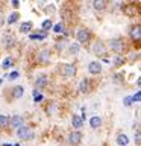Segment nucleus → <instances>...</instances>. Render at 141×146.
Masks as SVG:
<instances>
[{"label": "nucleus", "instance_id": "nucleus-1", "mask_svg": "<svg viewBox=\"0 0 141 146\" xmlns=\"http://www.w3.org/2000/svg\"><path fill=\"white\" fill-rule=\"evenodd\" d=\"M18 137H20L21 140H30V139H34V132H32V129L29 126H26V125H23L18 128Z\"/></svg>", "mask_w": 141, "mask_h": 146}, {"label": "nucleus", "instance_id": "nucleus-2", "mask_svg": "<svg viewBox=\"0 0 141 146\" xmlns=\"http://www.w3.org/2000/svg\"><path fill=\"white\" fill-rule=\"evenodd\" d=\"M76 38H77V44L79 43H86V41L90 40V31L85 29V27H82V29L77 31Z\"/></svg>", "mask_w": 141, "mask_h": 146}, {"label": "nucleus", "instance_id": "nucleus-3", "mask_svg": "<svg viewBox=\"0 0 141 146\" xmlns=\"http://www.w3.org/2000/svg\"><path fill=\"white\" fill-rule=\"evenodd\" d=\"M61 73L64 76H73L76 75V66L74 64H64V66L61 67Z\"/></svg>", "mask_w": 141, "mask_h": 146}, {"label": "nucleus", "instance_id": "nucleus-4", "mask_svg": "<svg viewBox=\"0 0 141 146\" xmlns=\"http://www.w3.org/2000/svg\"><path fill=\"white\" fill-rule=\"evenodd\" d=\"M80 140H82V134L79 131H73L70 135H68V143H70L71 146H76V145H79L80 143Z\"/></svg>", "mask_w": 141, "mask_h": 146}, {"label": "nucleus", "instance_id": "nucleus-5", "mask_svg": "<svg viewBox=\"0 0 141 146\" xmlns=\"http://www.w3.org/2000/svg\"><path fill=\"white\" fill-rule=\"evenodd\" d=\"M47 75H44V73H41V75H38V78L35 79V87L36 88H44V87H47Z\"/></svg>", "mask_w": 141, "mask_h": 146}, {"label": "nucleus", "instance_id": "nucleus-6", "mask_svg": "<svg viewBox=\"0 0 141 146\" xmlns=\"http://www.w3.org/2000/svg\"><path fill=\"white\" fill-rule=\"evenodd\" d=\"M123 47H125V43H123V40L121 38H114L111 41V49L114 50V52H121Z\"/></svg>", "mask_w": 141, "mask_h": 146}, {"label": "nucleus", "instance_id": "nucleus-7", "mask_svg": "<svg viewBox=\"0 0 141 146\" xmlns=\"http://www.w3.org/2000/svg\"><path fill=\"white\" fill-rule=\"evenodd\" d=\"M38 61H40L41 64H44V66L50 62V52H49L47 49H43V50L38 53Z\"/></svg>", "mask_w": 141, "mask_h": 146}, {"label": "nucleus", "instance_id": "nucleus-8", "mask_svg": "<svg viewBox=\"0 0 141 146\" xmlns=\"http://www.w3.org/2000/svg\"><path fill=\"white\" fill-rule=\"evenodd\" d=\"M88 70L91 75H99L100 72H102V66H100L99 61H91L90 66H88Z\"/></svg>", "mask_w": 141, "mask_h": 146}, {"label": "nucleus", "instance_id": "nucleus-9", "mask_svg": "<svg viewBox=\"0 0 141 146\" xmlns=\"http://www.w3.org/2000/svg\"><path fill=\"white\" fill-rule=\"evenodd\" d=\"M9 123H11V126L12 128H20V126H23V123H24V119H23L21 116H18V114H15V116H14L11 120H9Z\"/></svg>", "mask_w": 141, "mask_h": 146}, {"label": "nucleus", "instance_id": "nucleus-10", "mask_svg": "<svg viewBox=\"0 0 141 146\" xmlns=\"http://www.w3.org/2000/svg\"><path fill=\"white\" fill-rule=\"evenodd\" d=\"M130 38L140 41V38H141V27H140V25H135L130 29Z\"/></svg>", "mask_w": 141, "mask_h": 146}, {"label": "nucleus", "instance_id": "nucleus-11", "mask_svg": "<svg viewBox=\"0 0 141 146\" xmlns=\"http://www.w3.org/2000/svg\"><path fill=\"white\" fill-rule=\"evenodd\" d=\"M23 94H24V88H23L21 85L14 87V90H12V98H14V99H20Z\"/></svg>", "mask_w": 141, "mask_h": 146}, {"label": "nucleus", "instance_id": "nucleus-12", "mask_svg": "<svg viewBox=\"0 0 141 146\" xmlns=\"http://www.w3.org/2000/svg\"><path fill=\"white\" fill-rule=\"evenodd\" d=\"M71 125L74 129H79V128L84 125V120H82V117H79V116H73L71 117Z\"/></svg>", "mask_w": 141, "mask_h": 146}, {"label": "nucleus", "instance_id": "nucleus-13", "mask_svg": "<svg viewBox=\"0 0 141 146\" xmlns=\"http://www.w3.org/2000/svg\"><path fill=\"white\" fill-rule=\"evenodd\" d=\"M88 85H90V81L86 79V78H84V79L80 81V84H79V91L85 94L86 91H88Z\"/></svg>", "mask_w": 141, "mask_h": 146}, {"label": "nucleus", "instance_id": "nucleus-14", "mask_svg": "<svg viewBox=\"0 0 141 146\" xmlns=\"http://www.w3.org/2000/svg\"><path fill=\"white\" fill-rule=\"evenodd\" d=\"M93 8L96 11H103L105 8H106V3L103 2V0H94L93 2Z\"/></svg>", "mask_w": 141, "mask_h": 146}, {"label": "nucleus", "instance_id": "nucleus-15", "mask_svg": "<svg viewBox=\"0 0 141 146\" xmlns=\"http://www.w3.org/2000/svg\"><path fill=\"white\" fill-rule=\"evenodd\" d=\"M100 125H102V119L99 116H94V117L90 119V126L91 128H99Z\"/></svg>", "mask_w": 141, "mask_h": 146}, {"label": "nucleus", "instance_id": "nucleus-16", "mask_svg": "<svg viewBox=\"0 0 141 146\" xmlns=\"http://www.w3.org/2000/svg\"><path fill=\"white\" fill-rule=\"evenodd\" d=\"M93 50H94V53H96V55H100V53H103V50H105V46H103V43H102V41H97V43L94 44Z\"/></svg>", "mask_w": 141, "mask_h": 146}, {"label": "nucleus", "instance_id": "nucleus-17", "mask_svg": "<svg viewBox=\"0 0 141 146\" xmlns=\"http://www.w3.org/2000/svg\"><path fill=\"white\" fill-rule=\"evenodd\" d=\"M117 143L120 145V146H127V143H129V139H127L125 134H121V135L117 137Z\"/></svg>", "mask_w": 141, "mask_h": 146}, {"label": "nucleus", "instance_id": "nucleus-18", "mask_svg": "<svg viewBox=\"0 0 141 146\" xmlns=\"http://www.w3.org/2000/svg\"><path fill=\"white\" fill-rule=\"evenodd\" d=\"M45 35H47V34H45L44 31H41V32H38V34H32L29 38H30V40H35V41H36V40H44Z\"/></svg>", "mask_w": 141, "mask_h": 146}, {"label": "nucleus", "instance_id": "nucleus-19", "mask_svg": "<svg viewBox=\"0 0 141 146\" xmlns=\"http://www.w3.org/2000/svg\"><path fill=\"white\" fill-rule=\"evenodd\" d=\"M9 125V117L5 114H0V128H6Z\"/></svg>", "mask_w": 141, "mask_h": 146}, {"label": "nucleus", "instance_id": "nucleus-20", "mask_svg": "<svg viewBox=\"0 0 141 146\" xmlns=\"http://www.w3.org/2000/svg\"><path fill=\"white\" fill-rule=\"evenodd\" d=\"M14 64V59L11 58V56H8V58H5V61H3V64H2V68L3 70H6V68H9Z\"/></svg>", "mask_w": 141, "mask_h": 146}, {"label": "nucleus", "instance_id": "nucleus-21", "mask_svg": "<svg viewBox=\"0 0 141 146\" xmlns=\"http://www.w3.org/2000/svg\"><path fill=\"white\" fill-rule=\"evenodd\" d=\"M30 29H32V21H26L20 26V32H23V34H24V32H29Z\"/></svg>", "mask_w": 141, "mask_h": 146}, {"label": "nucleus", "instance_id": "nucleus-22", "mask_svg": "<svg viewBox=\"0 0 141 146\" xmlns=\"http://www.w3.org/2000/svg\"><path fill=\"white\" fill-rule=\"evenodd\" d=\"M123 62H125V59H123V58L120 56V55H117V56L114 58V66H115V67H120Z\"/></svg>", "mask_w": 141, "mask_h": 146}, {"label": "nucleus", "instance_id": "nucleus-23", "mask_svg": "<svg viewBox=\"0 0 141 146\" xmlns=\"http://www.w3.org/2000/svg\"><path fill=\"white\" fill-rule=\"evenodd\" d=\"M17 20H18V12H14V14H11V15H9L8 23H9V25H12V23H15Z\"/></svg>", "mask_w": 141, "mask_h": 146}, {"label": "nucleus", "instance_id": "nucleus-24", "mask_svg": "<svg viewBox=\"0 0 141 146\" xmlns=\"http://www.w3.org/2000/svg\"><path fill=\"white\" fill-rule=\"evenodd\" d=\"M77 52H79V44H77V43H73V44L70 46V53H71V55H76Z\"/></svg>", "mask_w": 141, "mask_h": 146}, {"label": "nucleus", "instance_id": "nucleus-25", "mask_svg": "<svg viewBox=\"0 0 141 146\" xmlns=\"http://www.w3.org/2000/svg\"><path fill=\"white\" fill-rule=\"evenodd\" d=\"M52 26H53V25H52V21H50V20H45V21H43V31H44V32H45V31H49Z\"/></svg>", "mask_w": 141, "mask_h": 146}, {"label": "nucleus", "instance_id": "nucleus-26", "mask_svg": "<svg viewBox=\"0 0 141 146\" xmlns=\"http://www.w3.org/2000/svg\"><path fill=\"white\" fill-rule=\"evenodd\" d=\"M34 99H35V102H41V100H43V94H40L38 91H34Z\"/></svg>", "mask_w": 141, "mask_h": 146}, {"label": "nucleus", "instance_id": "nucleus-27", "mask_svg": "<svg viewBox=\"0 0 141 146\" xmlns=\"http://www.w3.org/2000/svg\"><path fill=\"white\" fill-rule=\"evenodd\" d=\"M140 98H141V93H140V91H136V93L130 98V100H132V102H140Z\"/></svg>", "mask_w": 141, "mask_h": 146}, {"label": "nucleus", "instance_id": "nucleus-28", "mask_svg": "<svg viewBox=\"0 0 141 146\" xmlns=\"http://www.w3.org/2000/svg\"><path fill=\"white\" fill-rule=\"evenodd\" d=\"M18 76H20V73H18L17 70H14V72L9 73V76H8V78H9V79H17Z\"/></svg>", "mask_w": 141, "mask_h": 146}, {"label": "nucleus", "instance_id": "nucleus-29", "mask_svg": "<svg viewBox=\"0 0 141 146\" xmlns=\"http://www.w3.org/2000/svg\"><path fill=\"white\" fill-rule=\"evenodd\" d=\"M62 29H64V26H62V23H58V25H56V26H55V27H53V31H55V32H61Z\"/></svg>", "mask_w": 141, "mask_h": 146}, {"label": "nucleus", "instance_id": "nucleus-30", "mask_svg": "<svg viewBox=\"0 0 141 146\" xmlns=\"http://www.w3.org/2000/svg\"><path fill=\"white\" fill-rule=\"evenodd\" d=\"M135 143H136V145H140V131H136V132H135Z\"/></svg>", "mask_w": 141, "mask_h": 146}, {"label": "nucleus", "instance_id": "nucleus-31", "mask_svg": "<svg viewBox=\"0 0 141 146\" xmlns=\"http://www.w3.org/2000/svg\"><path fill=\"white\" fill-rule=\"evenodd\" d=\"M130 104H132V100H130L129 96H127V98H125V105H126V107H129Z\"/></svg>", "mask_w": 141, "mask_h": 146}, {"label": "nucleus", "instance_id": "nucleus-32", "mask_svg": "<svg viewBox=\"0 0 141 146\" xmlns=\"http://www.w3.org/2000/svg\"><path fill=\"white\" fill-rule=\"evenodd\" d=\"M12 6H14V8H18V6H20V2H18V0H14V2H12Z\"/></svg>", "mask_w": 141, "mask_h": 146}, {"label": "nucleus", "instance_id": "nucleus-33", "mask_svg": "<svg viewBox=\"0 0 141 146\" xmlns=\"http://www.w3.org/2000/svg\"><path fill=\"white\" fill-rule=\"evenodd\" d=\"M3 23V17H2V11H0V25Z\"/></svg>", "mask_w": 141, "mask_h": 146}, {"label": "nucleus", "instance_id": "nucleus-34", "mask_svg": "<svg viewBox=\"0 0 141 146\" xmlns=\"http://www.w3.org/2000/svg\"><path fill=\"white\" fill-rule=\"evenodd\" d=\"M15 146H20V145H15Z\"/></svg>", "mask_w": 141, "mask_h": 146}]
</instances>
